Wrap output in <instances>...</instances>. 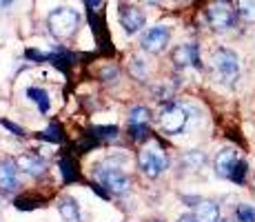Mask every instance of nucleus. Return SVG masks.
<instances>
[{
    "mask_svg": "<svg viewBox=\"0 0 255 222\" xmlns=\"http://www.w3.org/2000/svg\"><path fill=\"white\" fill-rule=\"evenodd\" d=\"M93 180L102 187V191H109L114 196H127L131 189V178L118 162V158H107L98 162L93 169Z\"/></svg>",
    "mask_w": 255,
    "mask_h": 222,
    "instance_id": "obj_1",
    "label": "nucleus"
},
{
    "mask_svg": "<svg viewBox=\"0 0 255 222\" xmlns=\"http://www.w3.org/2000/svg\"><path fill=\"white\" fill-rule=\"evenodd\" d=\"M138 165H140L142 174H144L146 178H153V180H155V178H160L166 169H169V156H166V151L162 149V145H160V142L149 140L140 149Z\"/></svg>",
    "mask_w": 255,
    "mask_h": 222,
    "instance_id": "obj_2",
    "label": "nucleus"
},
{
    "mask_svg": "<svg viewBox=\"0 0 255 222\" xmlns=\"http://www.w3.org/2000/svg\"><path fill=\"white\" fill-rule=\"evenodd\" d=\"M47 27L56 38L67 40V38H71L73 33L78 31V27H80V13L73 11L71 7H58L49 13Z\"/></svg>",
    "mask_w": 255,
    "mask_h": 222,
    "instance_id": "obj_3",
    "label": "nucleus"
},
{
    "mask_svg": "<svg viewBox=\"0 0 255 222\" xmlns=\"http://www.w3.org/2000/svg\"><path fill=\"white\" fill-rule=\"evenodd\" d=\"M238 9L231 0H213L207 7V20L215 31H227V29L235 27L238 20Z\"/></svg>",
    "mask_w": 255,
    "mask_h": 222,
    "instance_id": "obj_4",
    "label": "nucleus"
},
{
    "mask_svg": "<svg viewBox=\"0 0 255 222\" xmlns=\"http://www.w3.org/2000/svg\"><path fill=\"white\" fill-rule=\"evenodd\" d=\"M213 69L222 82H233L240 76V60L231 49H218L213 53Z\"/></svg>",
    "mask_w": 255,
    "mask_h": 222,
    "instance_id": "obj_5",
    "label": "nucleus"
},
{
    "mask_svg": "<svg viewBox=\"0 0 255 222\" xmlns=\"http://www.w3.org/2000/svg\"><path fill=\"white\" fill-rule=\"evenodd\" d=\"M186 120H189V116H186V109L180 105H166L162 111H160V127L166 131V133H180L186 127Z\"/></svg>",
    "mask_w": 255,
    "mask_h": 222,
    "instance_id": "obj_6",
    "label": "nucleus"
},
{
    "mask_svg": "<svg viewBox=\"0 0 255 222\" xmlns=\"http://www.w3.org/2000/svg\"><path fill=\"white\" fill-rule=\"evenodd\" d=\"M169 40H171V29L166 24H158V27H151L142 33V49L149 53H162Z\"/></svg>",
    "mask_w": 255,
    "mask_h": 222,
    "instance_id": "obj_7",
    "label": "nucleus"
},
{
    "mask_svg": "<svg viewBox=\"0 0 255 222\" xmlns=\"http://www.w3.org/2000/svg\"><path fill=\"white\" fill-rule=\"evenodd\" d=\"M149 122H151V111L146 107H133L129 113V133L133 140H142L149 133Z\"/></svg>",
    "mask_w": 255,
    "mask_h": 222,
    "instance_id": "obj_8",
    "label": "nucleus"
},
{
    "mask_svg": "<svg viewBox=\"0 0 255 222\" xmlns=\"http://www.w3.org/2000/svg\"><path fill=\"white\" fill-rule=\"evenodd\" d=\"M118 16H120V22L127 33H138L144 27V13L138 7H133V4H120L118 7Z\"/></svg>",
    "mask_w": 255,
    "mask_h": 222,
    "instance_id": "obj_9",
    "label": "nucleus"
},
{
    "mask_svg": "<svg viewBox=\"0 0 255 222\" xmlns=\"http://www.w3.org/2000/svg\"><path fill=\"white\" fill-rule=\"evenodd\" d=\"M18 160L11 158H2L0 160V189L4 194H13L18 187Z\"/></svg>",
    "mask_w": 255,
    "mask_h": 222,
    "instance_id": "obj_10",
    "label": "nucleus"
},
{
    "mask_svg": "<svg viewBox=\"0 0 255 222\" xmlns=\"http://www.w3.org/2000/svg\"><path fill=\"white\" fill-rule=\"evenodd\" d=\"M175 67H200V49L195 42H184L178 49H173Z\"/></svg>",
    "mask_w": 255,
    "mask_h": 222,
    "instance_id": "obj_11",
    "label": "nucleus"
},
{
    "mask_svg": "<svg viewBox=\"0 0 255 222\" xmlns=\"http://www.w3.org/2000/svg\"><path fill=\"white\" fill-rule=\"evenodd\" d=\"M238 162H240V158H238V154H235L233 149H222L218 156H215V160H213L215 174H218L220 178H229V180H231L235 167H238Z\"/></svg>",
    "mask_w": 255,
    "mask_h": 222,
    "instance_id": "obj_12",
    "label": "nucleus"
},
{
    "mask_svg": "<svg viewBox=\"0 0 255 222\" xmlns=\"http://www.w3.org/2000/svg\"><path fill=\"white\" fill-rule=\"evenodd\" d=\"M18 167L31 178H40L47 171V160L40 158L38 154H24L18 158Z\"/></svg>",
    "mask_w": 255,
    "mask_h": 222,
    "instance_id": "obj_13",
    "label": "nucleus"
},
{
    "mask_svg": "<svg viewBox=\"0 0 255 222\" xmlns=\"http://www.w3.org/2000/svg\"><path fill=\"white\" fill-rule=\"evenodd\" d=\"M193 216L198 222H218L220 220V207L215 205L213 200H200Z\"/></svg>",
    "mask_w": 255,
    "mask_h": 222,
    "instance_id": "obj_14",
    "label": "nucleus"
},
{
    "mask_svg": "<svg viewBox=\"0 0 255 222\" xmlns=\"http://www.w3.org/2000/svg\"><path fill=\"white\" fill-rule=\"evenodd\" d=\"M58 211H60V216H62V220L65 222H82L80 207H78V202L73 200L71 196L60 198V202H58Z\"/></svg>",
    "mask_w": 255,
    "mask_h": 222,
    "instance_id": "obj_15",
    "label": "nucleus"
},
{
    "mask_svg": "<svg viewBox=\"0 0 255 222\" xmlns=\"http://www.w3.org/2000/svg\"><path fill=\"white\" fill-rule=\"evenodd\" d=\"M27 98H29L31 102H36L38 109H40V113H47V111H49V96H47L45 89H40V87H29V89H27Z\"/></svg>",
    "mask_w": 255,
    "mask_h": 222,
    "instance_id": "obj_16",
    "label": "nucleus"
},
{
    "mask_svg": "<svg viewBox=\"0 0 255 222\" xmlns=\"http://www.w3.org/2000/svg\"><path fill=\"white\" fill-rule=\"evenodd\" d=\"M207 158H204L202 151H186L184 158H182V167L184 169H191V171H198L204 167Z\"/></svg>",
    "mask_w": 255,
    "mask_h": 222,
    "instance_id": "obj_17",
    "label": "nucleus"
},
{
    "mask_svg": "<svg viewBox=\"0 0 255 222\" xmlns=\"http://www.w3.org/2000/svg\"><path fill=\"white\" fill-rule=\"evenodd\" d=\"M60 171H62V178H65V182H76L80 174L76 171V162H73L71 156H62L60 158Z\"/></svg>",
    "mask_w": 255,
    "mask_h": 222,
    "instance_id": "obj_18",
    "label": "nucleus"
},
{
    "mask_svg": "<svg viewBox=\"0 0 255 222\" xmlns=\"http://www.w3.org/2000/svg\"><path fill=\"white\" fill-rule=\"evenodd\" d=\"M89 136L96 142H111V140H116L118 138V129L116 127H93Z\"/></svg>",
    "mask_w": 255,
    "mask_h": 222,
    "instance_id": "obj_19",
    "label": "nucleus"
},
{
    "mask_svg": "<svg viewBox=\"0 0 255 222\" xmlns=\"http://www.w3.org/2000/svg\"><path fill=\"white\" fill-rule=\"evenodd\" d=\"M238 11L247 22H255V0H238Z\"/></svg>",
    "mask_w": 255,
    "mask_h": 222,
    "instance_id": "obj_20",
    "label": "nucleus"
},
{
    "mask_svg": "<svg viewBox=\"0 0 255 222\" xmlns=\"http://www.w3.org/2000/svg\"><path fill=\"white\" fill-rule=\"evenodd\" d=\"M42 140H49V142H62V129L58 122H51V125L47 127L45 131L40 133Z\"/></svg>",
    "mask_w": 255,
    "mask_h": 222,
    "instance_id": "obj_21",
    "label": "nucleus"
},
{
    "mask_svg": "<svg viewBox=\"0 0 255 222\" xmlns=\"http://www.w3.org/2000/svg\"><path fill=\"white\" fill-rule=\"evenodd\" d=\"M238 222H255V207L240 205L238 207Z\"/></svg>",
    "mask_w": 255,
    "mask_h": 222,
    "instance_id": "obj_22",
    "label": "nucleus"
},
{
    "mask_svg": "<svg viewBox=\"0 0 255 222\" xmlns=\"http://www.w3.org/2000/svg\"><path fill=\"white\" fill-rule=\"evenodd\" d=\"M131 76L138 78V80H142V78L146 76V67H144L142 58H133V60H131Z\"/></svg>",
    "mask_w": 255,
    "mask_h": 222,
    "instance_id": "obj_23",
    "label": "nucleus"
},
{
    "mask_svg": "<svg viewBox=\"0 0 255 222\" xmlns=\"http://www.w3.org/2000/svg\"><path fill=\"white\" fill-rule=\"evenodd\" d=\"M244 178H247V162L240 160L238 167H235V171H233V178H231V180H233V182H244Z\"/></svg>",
    "mask_w": 255,
    "mask_h": 222,
    "instance_id": "obj_24",
    "label": "nucleus"
},
{
    "mask_svg": "<svg viewBox=\"0 0 255 222\" xmlns=\"http://www.w3.org/2000/svg\"><path fill=\"white\" fill-rule=\"evenodd\" d=\"M85 4L91 13H98L102 9V4H105V0H85Z\"/></svg>",
    "mask_w": 255,
    "mask_h": 222,
    "instance_id": "obj_25",
    "label": "nucleus"
},
{
    "mask_svg": "<svg viewBox=\"0 0 255 222\" xmlns=\"http://www.w3.org/2000/svg\"><path fill=\"white\" fill-rule=\"evenodd\" d=\"M0 125H4L9 131L13 133V136H24V131H22V127H18V125H13V122H9V120H0Z\"/></svg>",
    "mask_w": 255,
    "mask_h": 222,
    "instance_id": "obj_26",
    "label": "nucleus"
},
{
    "mask_svg": "<svg viewBox=\"0 0 255 222\" xmlns=\"http://www.w3.org/2000/svg\"><path fill=\"white\" fill-rule=\"evenodd\" d=\"M178 222H198V220H195V216H182Z\"/></svg>",
    "mask_w": 255,
    "mask_h": 222,
    "instance_id": "obj_27",
    "label": "nucleus"
},
{
    "mask_svg": "<svg viewBox=\"0 0 255 222\" xmlns=\"http://www.w3.org/2000/svg\"><path fill=\"white\" fill-rule=\"evenodd\" d=\"M11 2H13V0H0V9H7Z\"/></svg>",
    "mask_w": 255,
    "mask_h": 222,
    "instance_id": "obj_28",
    "label": "nucleus"
},
{
    "mask_svg": "<svg viewBox=\"0 0 255 222\" xmlns=\"http://www.w3.org/2000/svg\"><path fill=\"white\" fill-rule=\"evenodd\" d=\"M142 2H146V4H158L160 0H142Z\"/></svg>",
    "mask_w": 255,
    "mask_h": 222,
    "instance_id": "obj_29",
    "label": "nucleus"
},
{
    "mask_svg": "<svg viewBox=\"0 0 255 222\" xmlns=\"http://www.w3.org/2000/svg\"><path fill=\"white\" fill-rule=\"evenodd\" d=\"M218 222H233V220H229V218H224V220H218Z\"/></svg>",
    "mask_w": 255,
    "mask_h": 222,
    "instance_id": "obj_30",
    "label": "nucleus"
},
{
    "mask_svg": "<svg viewBox=\"0 0 255 222\" xmlns=\"http://www.w3.org/2000/svg\"><path fill=\"white\" fill-rule=\"evenodd\" d=\"M0 207H2V198H0Z\"/></svg>",
    "mask_w": 255,
    "mask_h": 222,
    "instance_id": "obj_31",
    "label": "nucleus"
},
{
    "mask_svg": "<svg viewBox=\"0 0 255 222\" xmlns=\"http://www.w3.org/2000/svg\"><path fill=\"white\" fill-rule=\"evenodd\" d=\"M153 222H160V220H153Z\"/></svg>",
    "mask_w": 255,
    "mask_h": 222,
    "instance_id": "obj_32",
    "label": "nucleus"
}]
</instances>
